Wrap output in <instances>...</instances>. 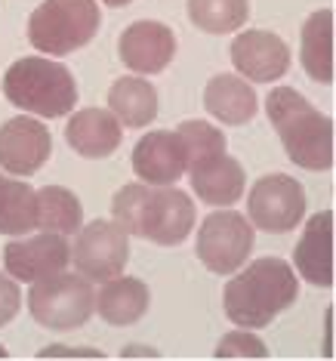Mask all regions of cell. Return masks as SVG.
<instances>
[{"label": "cell", "instance_id": "1", "mask_svg": "<svg viewBox=\"0 0 336 361\" xmlns=\"http://www.w3.org/2000/svg\"><path fill=\"white\" fill-rule=\"evenodd\" d=\"M114 223L127 235L154 244H182L194 226V204L179 188H151L142 183L124 185L111 201Z\"/></svg>", "mask_w": 336, "mask_h": 361}, {"label": "cell", "instance_id": "2", "mask_svg": "<svg viewBox=\"0 0 336 361\" xmlns=\"http://www.w3.org/2000/svg\"><path fill=\"white\" fill-rule=\"evenodd\" d=\"M299 297V281L293 269L278 257L256 259L225 284V315L244 331L272 324L278 312L290 309Z\"/></svg>", "mask_w": 336, "mask_h": 361}, {"label": "cell", "instance_id": "3", "mask_svg": "<svg viewBox=\"0 0 336 361\" xmlns=\"http://www.w3.org/2000/svg\"><path fill=\"white\" fill-rule=\"evenodd\" d=\"M266 111L284 142V152L297 167L330 170L333 167V121L309 105L293 87L268 93Z\"/></svg>", "mask_w": 336, "mask_h": 361}, {"label": "cell", "instance_id": "4", "mask_svg": "<svg viewBox=\"0 0 336 361\" xmlns=\"http://www.w3.org/2000/svg\"><path fill=\"white\" fill-rule=\"evenodd\" d=\"M4 93L15 109L35 111L40 118H62L77 102V84L71 71L44 56H28L10 65L4 78Z\"/></svg>", "mask_w": 336, "mask_h": 361}, {"label": "cell", "instance_id": "5", "mask_svg": "<svg viewBox=\"0 0 336 361\" xmlns=\"http://www.w3.org/2000/svg\"><path fill=\"white\" fill-rule=\"evenodd\" d=\"M102 25L96 0H44L28 19V40L35 50L68 56L87 47Z\"/></svg>", "mask_w": 336, "mask_h": 361}, {"label": "cell", "instance_id": "6", "mask_svg": "<svg viewBox=\"0 0 336 361\" xmlns=\"http://www.w3.org/2000/svg\"><path fill=\"white\" fill-rule=\"evenodd\" d=\"M28 309L37 324L50 331H75L87 324L96 309V293L84 275H46L37 278L28 293Z\"/></svg>", "mask_w": 336, "mask_h": 361}, {"label": "cell", "instance_id": "7", "mask_svg": "<svg viewBox=\"0 0 336 361\" xmlns=\"http://www.w3.org/2000/svg\"><path fill=\"white\" fill-rule=\"evenodd\" d=\"M253 247V226L235 210L210 213L198 228V259L210 272L232 275L247 262Z\"/></svg>", "mask_w": 336, "mask_h": 361}, {"label": "cell", "instance_id": "8", "mask_svg": "<svg viewBox=\"0 0 336 361\" xmlns=\"http://www.w3.org/2000/svg\"><path fill=\"white\" fill-rule=\"evenodd\" d=\"M250 210V223L262 228V232H290L302 223L306 213V192L293 176L272 173V176H259L250 188L247 198Z\"/></svg>", "mask_w": 336, "mask_h": 361}, {"label": "cell", "instance_id": "9", "mask_svg": "<svg viewBox=\"0 0 336 361\" xmlns=\"http://www.w3.org/2000/svg\"><path fill=\"white\" fill-rule=\"evenodd\" d=\"M71 257H75V269L84 278H89V281H108V278L124 272L130 259L127 232L118 223H105V219L80 226Z\"/></svg>", "mask_w": 336, "mask_h": 361}, {"label": "cell", "instance_id": "10", "mask_svg": "<svg viewBox=\"0 0 336 361\" xmlns=\"http://www.w3.org/2000/svg\"><path fill=\"white\" fill-rule=\"evenodd\" d=\"M53 139L40 121L13 118L0 127V167L13 176H31L50 161Z\"/></svg>", "mask_w": 336, "mask_h": 361}, {"label": "cell", "instance_id": "11", "mask_svg": "<svg viewBox=\"0 0 336 361\" xmlns=\"http://www.w3.org/2000/svg\"><path fill=\"white\" fill-rule=\"evenodd\" d=\"M68 259H71V247L65 241V235H53V232L28 238V241H10L4 247L6 272L15 281H37V278L56 275L68 266Z\"/></svg>", "mask_w": 336, "mask_h": 361}, {"label": "cell", "instance_id": "12", "mask_svg": "<svg viewBox=\"0 0 336 361\" xmlns=\"http://www.w3.org/2000/svg\"><path fill=\"white\" fill-rule=\"evenodd\" d=\"M232 62L244 78L272 84L290 68V50L272 31H244L232 44Z\"/></svg>", "mask_w": 336, "mask_h": 361}, {"label": "cell", "instance_id": "13", "mask_svg": "<svg viewBox=\"0 0 336 361\" xmlns=\"http://www.w3.org/2000/svg\"><path fill=\"white\" fill-rule=\"evenodd\" d=\"M176 56V37L163 22H133L120 35V59L130 71L158 75Z\"/></svg>", "mask_w": 336, "mask_h": 361}, {"label": "cell", "instance_id": "14", "mask_svg": "<svg viewBox=\"0 0 336 361\" xmlns=\"http://www.w3.org/2000/svg\"><path fill=\"white\" fill-rule=\"evenodd\" d=\"M293 262L309 284H333V210H321L309 219L297 250H293Z\"/></svg>", "mask_w": 336, "mask_h": 361}, {"label": "cell", "instance_id": "15", "mask_svg": "<svg viewBox=\"0 0 336 361\" xmlns=\"http://www.w3.org/2000/svg\"><path fill=\"white\" fill-rule=\"evenodd\" d=\"M133 170L149 185H173L185 173V152L176 133L154 130L133 149Z\"/></svg>", "mask_w": 336, "mask_h": 361}, {"label": "cell", "instance_id": "16", "mask_svg": "<svg viewBox=\"0 0 336 361\" xmlns=\"http://www.w3.org/2000/svg\"><path fill=\"white\" fill-rule=\"evenodd\" d=\"M120 121L105 109H84L65 127V139L77 154L84 158H108L111 152H118L120 145Z\"/></svg>", "mask_w": 336, "mask_h": 361}, {"label": "cell", "instance_id": "17", "mask_svg": "<svg viewBox=\"0 0 336 361\" xmlns=\"http://www.w3.org/2000/svg\"><path fill=\"white\" fill-rule=\"evenodd\" d=\"M204 105L216 121L223 124H247L256 114V93L244 78H232V75H219L213 78L207 90H204Z\"/></svg>", "mask_w": 336, "mask_h": 361}, {"label": "cell", "instance_id": "18", "mask_svg": "<svg viewBox=\"0 0 336 361\" xmlns=\"http://www.w3.org/2000/svg\"><path fill=\"white\" fill-rule=\"evenodd\" d=\"M149 287L139 278H108L105 287L96 297V309L108 324L124 327V324H136L139 318L149 312Z\"/></svg>", "mask_w": 336, "mask_h": 361}, {"label": "cell", "instance_id": "19", "mask_svg": "<svg viewBox=\"0 0 336 361\" xmlns=\"http://www.w3.org/2000/svg\"><path fill=\"white\" fill-rule=\"evenodd\" d=\"M302 68L318 84H333V10H318L302 25Z\"/></svg>", "mask_w": 336, "mask_h": 361}, {"label": "cell", "instance_id": "20", "mask_svg": "<svg viewBox=\"0 0 336 361\" xmlns=\"http://www.w3.org/2000/svg\"><path fill=\"white\" fill-rule=\"evenodd\" d=\"M108 105L124 127H149L158 118V90L142 78H120L108 90Z\"/></svg>", "mask_w": 336, "mask_h": 361}, {"label": "cell", "instance_id": "21", "mask_svg": "<svg viewBox=\"0 0 336 361\" xmlns=\"http://www.w3.org/2000/svg\"><path fill=\"white\" fill-rule=\"evenodd\" d=\"M84 226V207L68 188L46 185L35 198V228L53 235H75Z\"/></svg>", "mask_w": 336, "mask_h": 361}, {"label": "cell", "instance_id": "22", "mask_svg": "<svg viewBox=\"0 0 336 361\" xmlns=\"http://www.w3.org/2000/svg\"><path fill=\"white\" fill-rule=\"evenodd\" d=\"M192 188L198 192V198L213 207H228V204L241 201L244 195V170L235 158L223 154L216 164H210L207 170L192 173Z\"/></svg>", "mask_w": 336, "mask_h": 361}, {"label": "cell", "instance_id": "23", "mask_svg": "<svg viewBox=\"0 0 336 361\" xmlns=\"http://www.w3.org/2000/svg\"><path fill=\"white\" fill-rule=\"evenodd\" d=\"M176 136H179V142H182L185 170H188V173L207 170L210 164H216L225 154V136H223V130L204 124V121H185V124H179Z\"/></svg>", "mask_w": 336, "mask_h": 361}, {"label": "cell", "instance_id": "24", "mask_svg": "<svg viewBox=\"0 0 336 361\" xmlns=\"http://www.w3.org/2000/svg\"><path fill=\"white\" fill-rule=\"evenodd\" d=\"M35 198L37 192L22 179L0 176V232L25 235L35 228Z\"/></svg>", "mask_w": 336, "mask_h": 361}, {"label": "cell", "instance_id": "25", "mask_svg": "<svg viewBox=\"0 0 336 361\" xmlns=\"http://www.w3.org/2000/svg\"><path fill=\"white\" fill-rule=\"evenodd\" d=\"M250 0H188V19L207 35H225L247 22Z\"/></svg>", "mask_w": 336, "mask_h": 361}, {"label": "cell", "instance_id": "26", "mask_svg": "<svg viewBox=\"0 0 336 361\" xmlns=\"http://www.w3.org/2000/svg\"><path fill=\"white\" fill-rule=\"evenodd\" d=\"M266 343L259 336L247 334L241 327L237 334H228L219 340V349H216V358H266Z\"/></svg>", "mask_w": 336, "mask_h": 361}, {"label": "cell", "instance_id": "27", "mask_svg": "<svg viewBox=\"0 0 336 361\" xmlns=\"http://www.w3.org/2000/svg\"><path fill=\"white\" fill-rule=\"evenodd\" d=\"M22 306V293H19V284L13 278L0 275V327L10 324L15 318V312Z\"/></svg>", "mask_w": 336, "mask_h": 361}, {"label": "cell", "instance_id": "28", "mask_svg": "<svg viewBox=\"0 0 336 361\" xmlns=\"http://www.w3.org/2000/svg\"><path fill=\"white\" fill-rule=\"evenodd\" d=\"M102 4H108V6H127V4H133V0H102Z\"/></svg>", "mask_w": 336, "mask_h": 361}, {"label": "cell", "instance_id": "29", "mask_svg": "<svg viewBox=\"0 0 336 361\" xmlns=\"http://www.w3.org/2000/svg\"><path fill=\"white\" fill-rule=\"evenodd\" d=\"M0 358H6V349L4 346H0Z\"/></svg>", "mask_w": 336, "mask_h": 361}]
</instances>
